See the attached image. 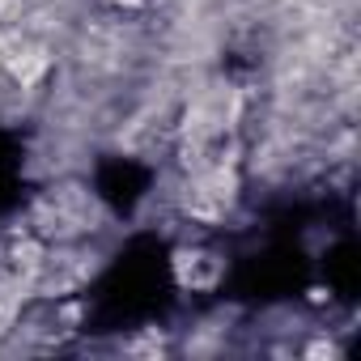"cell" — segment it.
Masks as SVG:
<instances>
[{
    "mask_svg": "<svg viewBox=\"0 0 361 361\" xmlns=\"http://www.w3.org/2000/svg\"><path fill=\"white\" fill-rule=\"evenodd\" d=\"M5 5H9V0H0V9H5Z\"/></svg>",
    "mask_w": 361,
    "mask_h": 361,
    "instance_id": "cell-1",
    "label": "cell"
}]
</instances>
